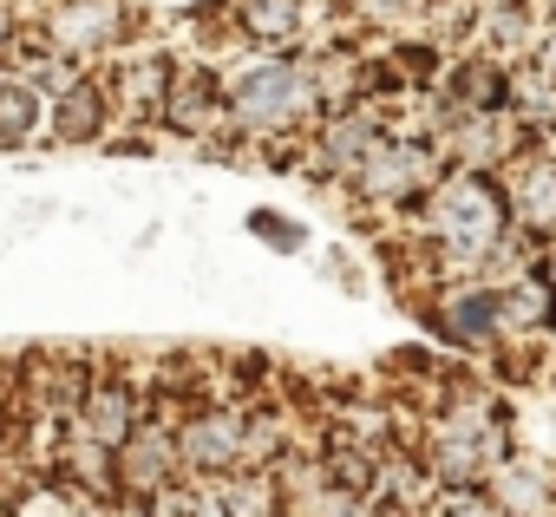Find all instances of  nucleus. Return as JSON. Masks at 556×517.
I'll return each mask as SVG.
<instances>
[{
    "mask_svg": "<svg viewBox=\"0 0 556 517\" xmlns=\"http://www.w3.org/2000/svg\"><path fill=\"white\" fill-rule=\"evenodd\" d=\"M34 40H47L79 66H105L138 40V8L131 0H40Z\"/></svg>",
    "mask_w": 556,
    "mask_h": 517,
    "instance_id": "obj_6",
    "label": "nucleus"
},
{
    "mask_svg": "<svg viewBox=\"0 0 556 517\" xmlns=\"http://www.w3.org/2000/svg\"><path fill=\"white\" fill-rule=\"evenodd\" d=\"M105 86H112V112L118 125H164V105H170V86H177V60L157 53V47H125L112 66H105Z\"/></svg>",
    "mask_w": 556,
    "mask_h": 517,
    "instance_id": "obj_9",
    "label": "nucleus"
},
{
    "mask_svg": "<svg viewBox=\"0 0 556 517\" xmlns=\"http://www.w3.org/2000/svg\"><path fill=\"white\" fill-rule=\"evenodd\" d=\"M27 27H34V8H27V0H0V66L14 60V47H21Z\"/></svg>",
    "mask_w": 556,
    "mask_h": 517,
    "instance_id": "obj_27",
    "label": "nucleus"
},
{
    "mask_svg": "<svg viewBox=\"0 0 556 517\" xmlns=\"http://www.w3.org/2000/svg\"><path fill=\"white\" fill-rule=\"evenodd\" d=\"M530 60H536V66H543L549 79H556V21L543 27V40H536V53H530Z\"/></svg>",
    "mask_w": 556,
    "mask_h": 517,
    "instance_id": "obj_30",
    "label": "nucleus"
},
{
    "mask_svg": "<svg viewBox=\"0 0 556 517\" xmlns=\"http://www.w3.org/2000/svg\"><path fill=\"white\" fill-rule=\"evenodd\" d=\"M497 184H504L510 223H517L523 236L549 242V236H556V138L523 144V151L497 171Z\"/></svg>",
    "mask_w": 556,
    "mask_h": 517,
    "instance_id": "obj_11",
    "label": "nucleus"
},
{
    "mask_svg": "<svg viewBox=\"0 0 556 517\" xmlns=\"http://www.w3.org/2000/svg\"><path fill=\"white\" fill-rule=\"evenodd\" d=\"M413 445L439 484H484L510 458L517 439H510V413L491 387H458L439 400V413L426 419V432Z\"/></svg>",
    "mask_w": 556,
    "mask_h": 517,
    "instance_id": "obj_3",
    "label": "nucleus"
},
{
    "mask_svg": "<svg viewBox=\"0 0 556 517\" xmlns=\"http://www.w3.org/2000/svg\"><path fill=\"white\" fill-rule=\"evenodd\" d=\"M164 131L203 144L216 131H229V79L216 60H177V86H170V105H164Z\"/></svg>",
    "mask_w": 556,
    "mask_h": 517,
    "instance_id": "obj_12",
    "label": "nucleus"
},
{
    "mask_svg": "<svg viewBox=\"0 0 556 517\" xmlns=\"http://www.w3.org/2000/svg\"><path fill=\"white\" fill-rule=\"evenodd\" d=\"M47 125H53V99H47L34 79H21L14 66H0V151L40 144Z\"/></svg>",
    "mask_w": 556,
    "mask_h": 517,
    "instance_id": "obj_20",
    "label": "nucleus"
},
{
    "mask_svg": "<svg viewBox=\"0 0 556 517\" xmlns=\"http://www.w3.org/2000/svg\"><path fill=\"white\" fill-rule=\"evenodd\" d=\"M144 419H151V387H144V380H131V374H118V367H99V374H92V387H86V400H79V413H73L66 426L118 452Z\"/></svg>",
    "mask_w": 556,
    "mask_h": 517,
    "instance_id": "obj_10",
    "label": "nucleus"
},
{
    "mask_svg": "<svg viewBox=\"0 0 556 517\" xmlns=\"http://www.w3.org/2000/svg\"><path fill=\"white\" fill-rule=\"evenodd\" d=\"M452 171V157H445V144L432 138V131H419V125H393L374 151H367V164L348 177V203L361 210V216H380V223H406L426 197H432V184Z\"/></svg>",
    "mask_w": 556,
    "mask_h": 517,
    "instance_id": "obj_4",
    "label": "nucleus"
},
{
    "mask_svg": "<svg viewBox=\"0 0 556 517\" xmlns=\"http://www.w3.org/2000/svg\"><path fill=\"white\" fill-rule=\"evenodd\" d=\"M543 27H549V14H536L530 0H478V21H471V47L465 53H491V60L517 66V60L536 53Z\"/></svg>",
    "mask_w": 556,
    "mask_h": 517,
    "instance_id": "obj_17",
    "label": "nucleus"
},
{
    "mask_svg": "<svg viewBox=\"0 0 556 517\" xmlns=\"http://www.w3.org/2000/svg\"><path fill=\"white\" fill-rule=\"evenodd\" d=\"M236 34L255 53H308V0H236Z\"/></svg>",
    "mask_w": 556,
    "mask_h": 517,
    "instance_id": "obj_18",
    "label": "nucleus"
},
{
    "mask_svg": "<svg viewBox=\"0 0 556 517\" xmlns=\"http://www.w3.org/2000/svg\"><path fill=\"white\" fill-rule=\"evenodd\" d=\"M177 445H184V471L190 478H229V471H242L249 406L242 400H190L184 419H177Z\"/></svg>",
    "mask_w": 556,
    "mask_h": 517,
    "instance_id": "obj_7",
    "label": "nucleus"
},
{
    "mask_svg": "<svg viewBox=\"0 0 556 517\" xmlns=\"http://www.w3.org/2000/svg\"><path fill=\"white\" fill-rule=\"evenodd\" d=\"M170 478H184V445H177V419H164V413H151L125 445H118V484L125 491H138V497H151V491H164Z\"/></svg>",
    "mask_w": 556,
    "mask_h": 517,
    "instance_id": "obj_16",
    "label": "nucleus"
},
{
    "mask_svg": "<svg viewBox=\"0 0 556 517\" xmlns=\"http://www.w3.org/2000/svg\"><path fill=\"white\" fill-rule=\"evenodd\" d=\"M432 14V0H354V21L361 27H380V34H406Z\"/></svg>",
    "mask_w": 556,
    "mask_h": 517,
    "instance_id": "obj_25",
    "label": "nucleus"
},
{
    "mask_svg": "<svg viewBox=\"0 0 556 517\" xmlns=\"http://www.w3.org/2000/svg\"><path fill=\"white\" fill-rule=\"evenodd\" d=\"M439 144H445V157L465 164V171H504V164H510L523 144H536V138L517 125L510 105H491V112H458Z\"/></svg>",
    "mask_w": 556,
    "mask_h": 517,
    "instance_id": "obj_13",
    "label": "nucleus"
},
{
    "mask_svg": "<svg viewBox=\"0 0 556 517\" xmlns=\"http://www.w3.org/2000/svg\"><path fill=\"white\" fill-rule=\"evenodd\" d=\"M229 79V131L262 144L268 157H295L302 138L321 118V92H315V60L308 53H242L223 66Z\"/></svg>",
    "mask_w": 556,
    "mask_h": 517,
    "instance_id": "obj_2",
    "label": "nucleus"
},
{
    "mask_svg": "<svg viewBox=\"0 0 556 517\" xmlns=\"http://www.w3.org/2000/svg\"><path fill=\"white\" fill-rule=\"evenodd\" d=\"M295 445H302V439H295V419H289L282 406H249V445H242V465L275 471Z\"/></svg>",
    "mask_w": 556,
    "mask_h": 517,
    "instance_id": "obj_23",
    "label": "nucleus"
},
{
    "mask_svg": "<svg viewBox=\"0 0 556 517\" xmlns=\"http://www.w3.org/2000/svg\"><path fill=\"white\" fill-rule=\"evenodd\" d=\"M242 229H249L255 242H268V249H282V255H302V249H308V223H295V216H282V210H249Z\"/></svg>",
    "mask_w": 556,
    "mask_h": 517,
    "instance_id": "obj_24",
    "label": "nucleus"
},
{
    "mask_svg": "<svg viewBox=\"0 0 556 517\" xmlns=\"http://www.w3.org/2000/svg\"><path fill=\"white\" fill-rule=\"evenodd\" d=\"M223 497H229V517H289V491H282V471H229L223 478Z\"/></svg>",
    "mask_w": 556,
    "mask_h": 517,
    "instance_id": "obj_22",
    "label": "nucleus"
},
{
    "mask_svg": "<svg viewBox=\"0 0 556 517\" xmlns=\"http://www.w3.org/2000/svg\"><path fill=\"white\" fill-rule=\"evenodd\" d=\"M400 105H406V99L374 92V99H354V105L321 112V118H315V131H308V138H302V151H295L302 177H308V184H321V190H348V177L367 164V151L400 125Z\"/></svg>",
    "mask_w": 556,
    "mask_h": 517,
    "instance_id": "obj_5",
    "label": "nucleus"
},
{
    "mask_svg": "<svg viewBox=\"0 0 556 517\" xmlns=\"http://www.w3.org/2000/svg\"><path fill=\"white\" fill-rule=\"evenodd\" d=\"M118 517H151V497H138V491H118Z\"/></svg>",
    "mask_w": 556,
    "mask_h": 517,
    "instance_id": "obj_32",
    "label": "nucleus"
},
{
    "mask_svg": "<svg viewBox=\"0 0 556 517\" xmlns=\"http://www.w3.org/2000/svg\"><path fill=\"white\" fill-rule=\"evenodd\" d=\"M406 236H413L419 255H426L432 289H439V282H471V276H484V263L517 236L497 171H465V164H452V171L432 184V197L406 216Z\"/></svg>",
    "mask_w": 556,
    "mask_h": 517,
    "instance_id": "obj_1",
    "label": "nucleus"
},
{
    "mask_svg": "<svg viewBox=\"0 0 556 517\" xmlns=\"http://www.w3.org/2000/svg\"><path fill=\"white\" fill-rule=\"evenodd\" d=\"M504 105L517 112V125H523L530 138H556V79H549L536 60H517V66H510Z\"/></svg>",
    "mask_w": 556,
    "mask_h": 517,
    "instance_id": "obj_21",
    "label": "nucleus"
},
{
    "mask_svg": "<svg viewBox=\"0 0 556 517\" xmlns=\"http://www.w3.org/2000/svg\"><path fill=\"white\" fill-rule=\"evenodd\" d=\"M367 517H426V510H413V504H400V497H374Z\"/></svg>",
    "mask_w": 556,
    "mask_h": 517,
    "instance_id": "obj_31",
    "label": "nucleus"
},
{
    "mask_svg": "<svg viewBox=\"0 0 556 517\" xmlns=\"http://www.w3.org/2000/svg\"><path fill=\"white\" fill-rule=\"evenodd\" d=\"M426 321H432V335L445 341V348H458V354H491V348H504V302H497V289L491 282H439L432 289V302H426Z\"/></svg>",
    "mask_w": 556,
    "mask_h": 517,
    "instance_id": "obj_8",
    "label": "nucleus"
},
{
    "mask_svg": "<svg viewBox=\"0 0 556 517\" xmlns=\"http://www.w3.org/2000/svg\"><path fill=\"white\" fill-rule=\"evenodd\" d=\"M73 517H118V491L99 497V491H73Z\"/></svg>",
    "mask_w": 556,
    "mask_h": 517,
    "instance_id": "obj_29",
    "label": "nucleus"
},
{
    "mask_svg": "<svg viewBox=\"0 0 556 517\" xmlns=\"http://www.w3.org/2000/svg\"><path fill=\"white\" fill-rule=\"evenodd\" d=\"M536 269H543V276H549V282H556V236H549V242H543V255H536Z\"/></svg>",
    "mask_w": 556,
    "mask_h": 517,
    "instance_id": "obj_33",
    "label": "nucleus"
},
{
    "mask_svg": "<svg viewBox=\"0 0 556 517\" xmlns=\"http://www.w3.org/2000/svg\"><path fill=\"white\" fill-rule=\"evenodd\" d=\"M190 517H229V497H223V478H197V504Z\"/></svg>",
    "mask_w": 556,
    "mask_h": 517,
    "instance_id": "obj_28",
    "label": "nucleus"
},
{
    "mask_svg": "<svg viewBox=\"0 0 556 517\" xmlns=\"http://www.w3.org/2000/svg\"><path fill=\"white\" fill-rule=\"evenodd\" d=\"M497 517H556V458L530 452V445H510V458L484 478Z\"/></svg>",
    "mask_w": 556,
    "mask_h": 517,
    "instance_id": "obj_15",
    "label": "nucleus"
},
{
    "mask_svg": "<svg viewBox=\"0 0 556 517\" xmlns=\"http://www.w3.org/2000/svg\"><path fill=\"white\" fill-rule=\"evenodd\" d=\"M112 125H118V112H112V86H105V73L92 66V73H79V79L53 99L47 144L86 151V144H105V138H112Z\"/></svg>",
    "mask_w": 556,
    "mask_h": 517,
    "instance_id": "obj_14",
    "label": "nucleus"
},
{
    "mask_svg": "<svg viewBox=\"0 0 556 517\" xmlns=\"http://www.w3.org/2000/svg\"><path fill=\"white\" fill-rule=\"evenodd\" d=\"M426 517H497V504H491L484 484H439Z\"/></svg>",
    "mask_w": 556,
    "mask_h": 517,
    "instance_id": "obj_26",
    "label": "nucleus"
},
{
    "mask_svg": "<svg viewBox=\"0 0 556 517\" xmlns=\"http://www.w3.org/2000/svg\"><path fill=\"white\" fill-rule=\"evenodd\" d=\"M504 302V341H549L556 335V282L543 269H523L497 289Z\"/></svg>",
    "mask_w": 556,
    "mask_h": 517,
    "instance_id": "obj_19",
    "label": "nucleus"
}]
</instances>
